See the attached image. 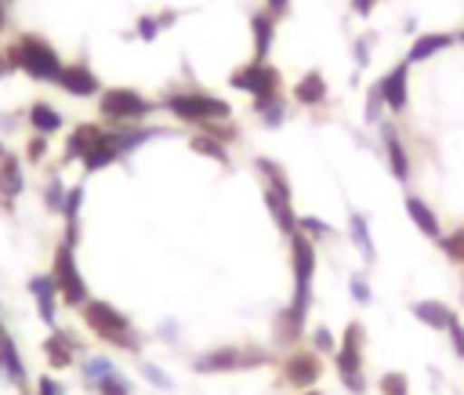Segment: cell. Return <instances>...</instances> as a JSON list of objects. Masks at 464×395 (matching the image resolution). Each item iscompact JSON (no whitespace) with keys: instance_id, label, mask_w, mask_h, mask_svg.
<instances>
[{"instance_id":"6da1fadb","label":"cell","mask_w":464,"mask_h":395,"mask_svg":"<svg viewBox=\"0 0 464 395\" xmlns=\"http://www.w3.org/2000/svg\"><path fill=\"white\" fill-rule=\"evenodd\" d=\"M80 308H83L87 330H91L94 337H102L105 344H116V348H134V344H138V337H134L127 315H123L120 308H112L109 301H87V304H80Z\"/></svg>"},{"instance_id":"7a4b0ae2","label":"cell","mask_w":464,"mask_h":395,"mask_svg":"<svg viewBox=\"0 0 464 395\" xmlns=\"http://www.w3.org/2000/svg\"><path fill=\"white\" fill-rule=\"evenodd\" d=\"M7 58H11L14 69L29 72L33 80H58V72H62V62L54 54V47L40 36H22L18 43L7 47Z\"/></svg>"},{"instance_id":"3957f363","label":"cell","mask_w":464,"mask_h":395,"mask_svg":"<svg viewBox=\"0 0 464 395\" xmlns=\"http://www.w3.org/2000/svg\"><path fill=\"white\" fill-rule=\"evenodd\" d=\"M51 279L62 294L65 304H87V283L76 268V257H72V243H62L54 250V268H51Z\"/></svg>"},{"instance_id":"277c9868","label":"cell","mask_w":464,"mask_h":395,"mask_svg":"<svg viewBox=\"0 0 464 395\" xmlns=\"http://www.w3.org/2000/svg\"><path fill=\"white\" fill-rule=\"evenodd\" d=\"M362 337H366L362 326H359V323H348L344 344L337 348V370H341L344 384H348L355 395L366 391V381H362Z\"/></svg>"},{"instance_id":"5b68a950","label":"cell","mask_w":464,"mask_h":395,"mask_svg":"<svg viewBox=\"0 0 464 395\" xmlns=\"http://www.w3.org/2000/svg\"><path fill=\"white\" fill-rule=\"evenodd\" d=\"M167 109L181 120H192V123H214V120H225L228 116V105L218 101V98H203V94H174L167 98Z\"/></svg>"},{"instance_id":"8992f818","label":"cell","mask_w":464,"mask_h":395,"mask_svg":"<svg viewBox=\"0 0 464 395\" xmlns=\"http://www.w3.org/2000/svg\"><path fill=\"white\" fill-rule=\"evenodd\" d=\"M102 116L105 120H116V123H127V120H141L152 105L138 94V91H127V87H116V91H105L102 101H98Z\"/></svg>"},{"instance_id":"52a82bcc","label":"cell","mask_w":464,"mask_h":395,"mask_svg":"<svg viewBox=\"0 0 464 395\" xmlns=\"http://www.w3.org/2000/svg\"><path fill=\"white\" fill-rule=\"evenodd\" d=\"M265 362V352H243V348H218L196 359V370L203 373H225V370H250Z\"/></svg>"},{"instance_id":"ba28073f","label":"cell","mask_w":464,"mask_h":395,"mask_svg":"<svg viewBox=\"0 0 464 395\" xmlns=\"http://www.w3.org/2000/svg\"><path fill=\"white\" fill-rule=\"evenodd\" d=\"M283 377L290 384H301V388L304 384H315L323 377V362H319L315 352H290L286 362H283Z\"/></svg>"},{"instance_id":"9c48e42d","label":"cell","mask_w":464,"mask_h":395,"mask_svg":"<svg viewBox=\"0 0 464 395\" xmlns=\"http://www.w3.org/2000/svg\"><path fill=\"white\" fill-rule=\"evenodd\" d=\"M58 83H62L69 94H76V98L98 94V80H94V72H91V69H83V65H62Z\"/></svg>"},{"instance_id":"30bf717a","label":"cell","mask_w":464,"mask_h":395,"mask_svg":"<svg viewBox=\"0 0 464 395\" xmlns=\"http://www.w3.org/2000/svg\"><path fill=\"white\" fill-rule=\"evenodd\" d=\"M44 355H47V362H51L54 370H65V366H72V355H76V341H72L69 333L54 330V333L44 341Z\"/></svg>"},{"instance_id":"8fae6325","label":"cell","mask_w":464,"mask_h":395,"mask_svg":"<svg viewBox=\"0 0 464 395\" xmlns=\"http://www.w3.org/2000/svg\"><path fill=\"white\" fill-rule=\"evenodd\" d=\"M294 272H297V286H308L315 272V246L308 236H297V232H294Z\"/></svg>"},{"instance_id":"7c38bea8","label":"cell","mask_w":464,"mask_h":395,"mask_svg":"<svg viewBox=\"0 0 464 395\" xmlns=\"http://www.w3.org/2000/svg\"><path fill=\"white\" fill-rule=\"evenodd\" d=\"M29 290H33V297H36V308H40L44 323H54V297H58L54 279H51V275H33V279H29Z\"/></svg>"},{"instance_id":"4fadbf2b","label":"cell","mask_w":464,"mask_h":395,"mask_svg":"<svg viewBox=\"0 0 464 395\" xmlns=\"http://www.w3.org/2000/svg\"><path fill=\"white\" fill-rule=\"evenodd\" d=\"M18 192H22V167L14 156H4L0 159V203L11 207Z\"/></svg>"},{"instance_id":"5bb4252c","label":"cell","mask_w":464,"mask_h":395,"mask_svg":"<svg viewBox=\"0 0 464 395\" xmlns=\"http://www.w3.org/2000/svg\"><path fill=\"white\" fill-rule=\"evenodd\" d=\"M98 138H102V127H94V123L76 127V130L69 134V141H65V156H69V159H72V156H76V159H83V156H87V149H91Z\"/></svg>"},{"instance_id":"9a60e30c","label":"cell","mask_w":464,"mask_h":395,"mask_svg":"<svg viewBox=\"0 0 464 395\" xmlns=\"http://www.w3.org/2000/svg\"><path fill=\"white\" fill-rule=\"evenodd\" d=\"M377 94H381V101H388L392 109H402V101H406V69H395V72L377 87Z\"/></svg>"},{"instance_id":"2e32d148","label":"cell","mask_w":464,"mask_h":395,"mask_svg":"<svg viewBox=\"0 0 464 395\" xmlns=\"http://www.w3.org/2000/svg\"><path fill=\"white\" fill-rule=\"evenodd\" d=\"M29 123H33L36 134H54V130L62 127V116H58V109H51L47 101H36V105L29 109Z\"/></svg>"},{"instance_id":"e0dca14e","label":"cell","mask_w":464,"mask_h":395,"mask_svg":"<svg viewBox=\"0 0 464 395\" xmlns=\"http://www.w3.org/2000/svg\"><path fill=\"white\" fill-rule=\"evenodd\" d=\"M413 315H417L420 323H428V326H450V323H453V312H450L442 301H417V304H413Z\"/></svg>"},{"instance_id":"ac0fdd59","label":"cell","mask_w":464,"mask_h":395,"mask_svg":"<svg viewBox=\"0 0 464 395\" xmlns=\"http://www.w3.org/2000/svg\"><path fill=\"white\" fill-rule=\"evenodd\" d=\"M268 207H272V217L279 221V228H294V210H290V192L286 188H268Z\"/></svg>"},{"instance_id":"d6986e66","label":"cell","mask_w":464,"mask_h":395,"mask_svg":"<svg viewBox=\"0 0 464 395\" xmlns=\"http://www.w3.org/2000/svg\"><path fill=\"white\" fill-rule=\"evenodd\" d=\"M406 210H410L413 225H417L424 236H439V221H435V214L428 210V203H420V199H406Z\"/></svg>"},{"instance_id":"ffe728a7","label":"cell","mask_w":464,"mask_h":395,"mask_svg":"<svg viewBox=\"0 0 464 395\" xmlns=\"http://www.w3.org/2000/svg\"><path fill=\"white\" fill-rule=\"evenodd\" d=\"M0 370H4L7 377H14V381H22V377H25L22 359H18V348H14V341H11V337H4V341H0Z\"/></svg>"},{"instance_id":"44dd1931","label":"cell","mask_w":464,"mask_h":395,"mask_svg":"<svg viewBox=\"0 0 464 395\" xmlns=\"http://www.w3.org/2000/svg\"><path fill=\"white\" fill-rule=\"evenodd\" d=\"M384 141H388V159H392V170H395L399 178H406V174H410V159H406V152H402L399 138H395L392 130H384Z\"/></svg>"},{"instance_id":"7402d4cb","label":"cell","mask_w":464,"mask_h":395,"mask_svg":"<svg viewBox=\"0 0 464 395\" xmlns=\"http://www.w3.org/2000/svg\"><path fill=\"white\" fill-rule=\"evenodd\" d=\"M98 395H130V384L120 373H102L98 381Z\"/></svg>"},{"instance_id":"603a6c76","label":"cell","mask_w":464,"mask_h":395,"mask_svg":"<svg viewBox=\"0 0 464 395\" xmlns=\"http://www.w3.org/2000/svg\"><path fill=\"white\" fill-rule=\"evenodd\" d=\"M297 98L301 101H319L323 98V80L312 72V76H304L301 83H297Z\"/></svg>"},{"instance_id":"cb8c5ba5","label":"cell","mask_w":464,"mask_h":395,"mask_svg":"<svg viewBox=\"0 0 464 395\" xmlns=\"http://www.w3.org/2000/svg\"><path fill=\"white\" fill-rule=\"evenodd\" d=\"M377 391H381V395H406V381H402L399 373H384V377L377 381Z\"/></svg>"},{"instance_id":"d4e9b609","label":"cell","mask_w":464,"mask_h":395,"mask_svg":"<svg viewBox=\"0 0 464 395\" xmlns=\"http://www.w3.org/2000/svg\"><path fill=\"white\" fill-rule=\"evenodd\" d=\"M442 246L453 261H464V232H453V236H442Z\"/></svg>"},{"instance_id":"484cf974","label":"cell","mask_w":464,"mask_h":395,"mask_svg":"<svg viewBox=\"0 0 464 395\" xmlns=\"http://www.w3.org/2000/svg\"><path fill=\"white\" fill-rule=\"evenodd\" d=\"M80 199H83V192H80V188H69V192H65V199H62V214H65L69 221H76V210H80Z\"/></svg>"},{"instance_id":"4316f807","label":"cell","mask_w":464,"mask_h":395,"mask_svg":"<svg viewBox=\"0 0 464 395\" xmlns=\"http://www.w3.org/2000/svg\"><path fill=\"white\" fill-rule=\"evenodd\" d=\"M25 152H29V159H44V152H47V134H36Z\"/></svg>"},{"instance_id":"83f0119b","label":"cell","mask_w":464,"mask_h":395,"mask_svg":"<svg viewBox=\"0 0 464 395\" xmlns=\"http://www.w3.org/2000/svg\"><path fill=\"white\" fill-rule=\"evenodd\" d=\"M446 330H450V341H453V348H457V355H464V326H460V323L453 319V323H450Z\"/></svg>"},{"instance_id":"f1b7e54d","label":"cell","mask_w":464,"mask_h":395,"mask_svg":"<svg viewBox=\"0 0 464 395\" xmlns=\"http://www.w3.org/2000/svg\"><path fill=\"white\" fill-rule=\"evenodd\" d=\"M36 395H62V384L54 377H40L36 381Z\"/></svg>"},{"instance_id":"f546056e","label":"cell","mask_w":464,"mask_h":395,"mask_svg":"<svg viewBox=\"0 0 464 395\" xmlns=\"http://www.w3.org/2000/svg\"><path fill=\"white\" fill-rule=\"evenodd\" d=\"M312 341H315V348H323V352H334V348H337V341H334V333H330V330H315V337H312Z\"/></svg>"},{"instance_id":"4dcf8cb0","label":"cell","mask_w":464,"mask_h":395,"mask_svg":"<svg viewBox=\"0 0 464 395\" xmlns=\"http://www.w3.org/2000/svg\"><path fill=\"white\" fill-rule=\"evenodd\" d=\"M301 228H304V232H312V236H323V232H330V228H326L323 221H315V217H304V221H301Z\"/></svg>"},{"instance_id":"1f68e13d","label":"cell","mask_w":464,"mask_h":395,"mask_svg":"<svg viewBox=\"0 0 464 395\" xmlns=\"http://www.w3.org/2000/svg\"><path fill=\"white\" fill-rule=\"evenodd\" d=\"M141 36H156V22H152V18L141 22Z\"/></svg>"},{"instance_id":"d6a6232c","label":"cell","mask_w":464,"mask_h":395,"mask_svg":"<svg viewBox=\"0 0 464 395\" xmlns=\"http://www.w3.org/2000/svg\"><path fill=\"white\" fill-rule=\"evenodd\" d=\"M7 69H14V65H11V58H7V51H0V76H4Z\"/></svg>"},{"instance_id":"836d02e7","label":"cell","mask_w":464,"mask_h":395,"mask_svg":"<svg viewBox=\"0 0 464 395\" xmlns=\"http://www.w3.org/2000/svg\"><path fill=\"white\" fill-rule=\"evenodd\" d=\"M355 297L366 301V283H362V279H355Z\"/></svg>"},{"instance_id":"e575fe53","label":"cell","mask_w":464,"mask_h":395,"mask_svg":"<svg viewBox=\"0 0 464 395\" xmlns=\"http://www.w3.org/2000/svg\"><path fill=\"white\" fill-rule=\"evenodd\" d=\"M4 7H7V0H0V29L7 25V11H4Z\"/></svg>"},{"instance_id":"d590c367","label":"cell","mask_w":464,"mask_h":395,"mask_svg":"<svg viewBox=\"0 0 464 395\" xmlns=\"http://www.w3.org/2000/svg\"><path fill=\"white\" fill-rule=\"evenodd\" d=\"M4 337H7V333H4V323H0V341H4Z\"/></svg>"},{"instance_id":"8d00e7d4","label":"cell","mask_w":464,"mask_h":395,"mask_svg":"<svg viewBox=\"0 0 464 395\" xmlns=\"http://www.w3.org/2000/svg\"><path fill=\"white\" fill-rule=\"evenodd\" d=\"M0 159H4V145H0Z\"/></svg>"},{"instance_id":"74e56055","label":"cell","mask_w":464,"mask_h":395,"mask_svg":"<svg viewBox=\"0 0 464 395\" xmlns=\"http://www.w3.org/2000/svg\"><path fill=\"white\" fill-rule=\"evenodd\" d=\"M308 395H315V391H308Z\"/></svg>"}]
</instances>
